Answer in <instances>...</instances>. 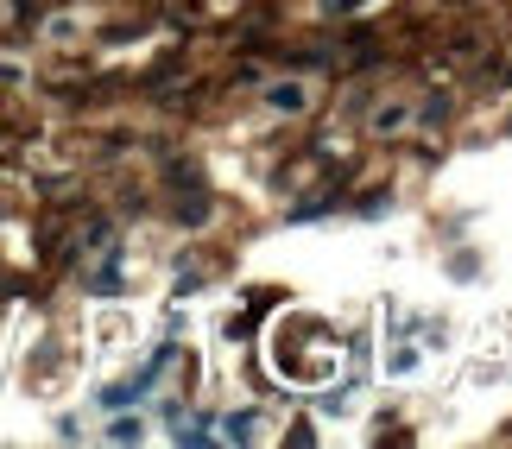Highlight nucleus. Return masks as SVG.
<instances>
[{"label":"nucleus","mask_w":512,"mask_h":449,"mask_svg":"<svg viewBox=\"0 0 512 449\" xmlns=\"http://www.w3.org/2000/svg\"><path fill=\"white\" fill-rule=\"evenodd\" d=\"M222 437L228 443H253V437H260V418H253V412H234V418H222Z\"/></svg>","instance_id":"nucleus-1"},{"label":"nucleus","mask_w":512,"mask_h":449,"mask_svg":"<svg viewBox=\"0 0 512 449\" xmlns=\"http://www.w3.org/2000/svg\"><path fill=\"white\" fill-rule=\"evenodd\" d=\"M266 102H272V108H285V114H298V108H304V83H279V89L266 95Z\"/></svg>","instance_id":"nucleus-2"},{"label":"nucleus","mask_w":512,"mask_h":449,"mask_svg":"<svg viewBox=\"0 0 512 449\" xmlns=\"http://www.w3.org/2000/svg\"><path fill=\"white\" fill-rule=\"evenodd\" d=\"M108 437H114V443H133V437H140V418H114Z\"/></svg>","instance_id":"nucleus-3"},{"label":"nucleus","mask_w":512,"mask_h":449,"mask_svg":"<svg viewBox=\"0 0 512 449\" xmlns=\"http://www.w3.org/2000/svg\"><path fill=\"white\" fill-rule=\"evenodd\" d=\"M323 7H329V13H354V7H361V0H323Z\"/></svg>","instance_id":"nucleus-4"}]
</instances>
